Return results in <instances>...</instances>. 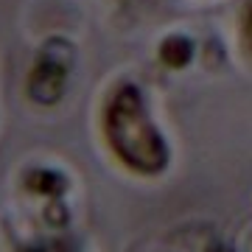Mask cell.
I'll list each match as a JSON object with an SVG mask.
<instances>
[{"label":"cell","instance_id":"6","mask_svg":"<svg viewBox=\"0 0 252 252\" xmlns=\"http://www.w3.org/2000/svg\"><path fill=\"white\" fill-rule=\"evenodd\" d=\"M238 36H241V48L252 56V0H247V6L241 11V28H238Z\"/></svg>","mask_w":252,"mask_h":252},{"label":"cell","instance_id":"1","mask_svg":"<svg viewBox=\"0 0 252 252\" xmlns=\"http://www.w3.org/2000/svg\"><path fill=\"white\" fill-rule=\"evenodd\" d=\"M101 135L118 165L135 177H160L171 165V146L154 121L143 87L118 79L101 104Z\"/></svg>","mask_w":252,"mask_h":252},{"label":"cell","instance_id":"3","mask_svg":"<svg viewBox=\"0 0 252 252\" xmlns=\"http://www.w3.org/2000/svg\"><path fill=\"white\" fill-rule=\"evenodd\" d=\"M157 59L168 70H185L196 59V39L188 34H180V31L162 36L157 45Z\"/></svg>","mask_w":252,"mask_h":252},{"label":"cell","instance_id":"7","mask_svg":"<svg viewBox=\"0 0 252 252\" xmlns=\"http://www.w3.org/2000/svg\"><path fill=\"white\" fill-rule=\"evenodd\" d=\"M26 252H76L70 241H42L36 247H28Z\"/></svg>","mask_w":252,"mask_h":252},{"label":"cell","instance_id":"4","mask_svg":"<svg viewBox=\"0 0 252 252\" xmlns=\"http://www.w3.org/2000/svg\"><path fill=\"white\" fill-rule=\"evenodd\" d=\"M67 177L56 168H31L26 174V188L28 193H36V196H45V199H59L67 190Z\"/></svg>","mask_w":252,"mask_h":252},{"label":"cell","instance_id":"8","mask_svg":"<svg viewBox=\"0 0 252 252\" xmlns=\"http://www.w3.org/2000/svg\"><path fill=\"white\" fill-rule=\"evenodd\" d=\"M207 252H235V250H233V247H227V244H210Z\"/></svg>","mask_w":252,"mask_h":252},{"label":"cell","instance_id":"2","mask_svg":"<svg viewBox=\"0 0 252 252\" xmlns=\"http://www.w3.org/2000/svg\"><path fill=\"white\" fill-rule=\"evenodd\" d=\"M76 45L67 36H48L39 45L26 76V98L36 107H56L67 93V81L76 67Z\"/></svg>","mask_w":252,"mask_h":252},{"label":"cell","instance_id":"5","mask_svg":"<svg viewBox=\"0 0 252 252\" xmlns=\"http://www.w3.org/2000/svg\"><path fill=\"white\" fill-rule=\"evenodd\" d=\"M42 219H45V224H51V227H67L70 224V207L62 202V196L48 199L45 210H42Z\"/></svg>","mask_w":252,"mask_h":252}]
</instances>
